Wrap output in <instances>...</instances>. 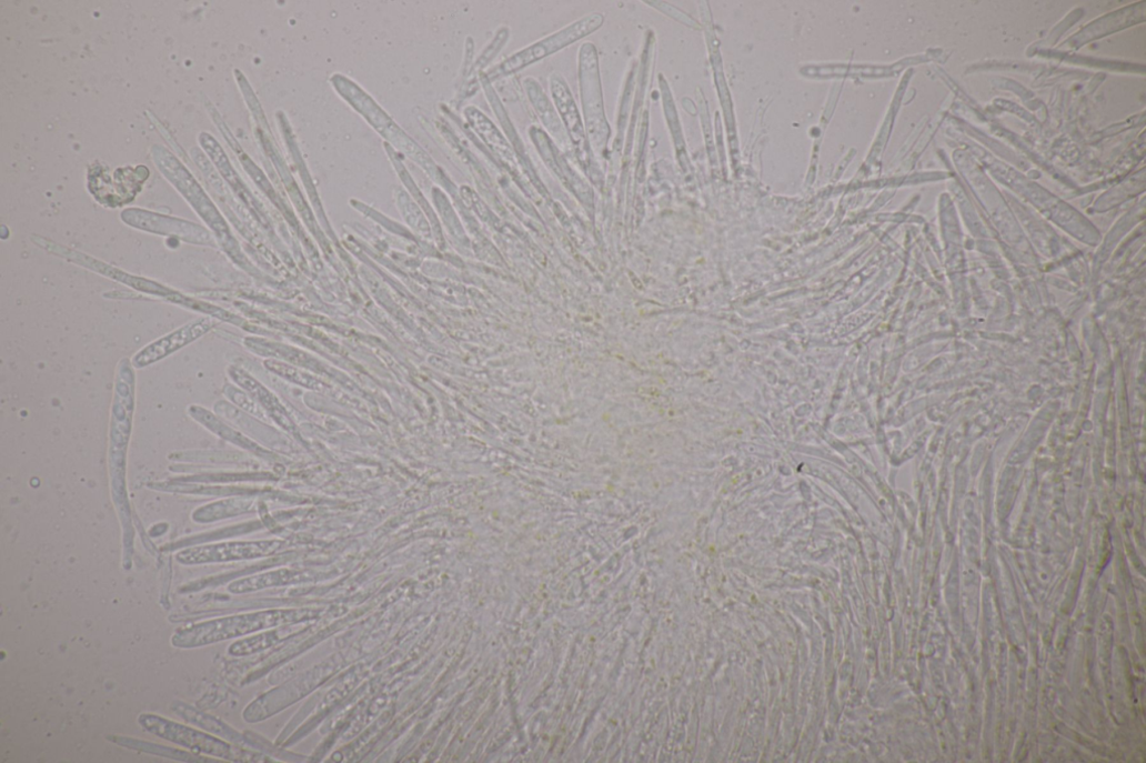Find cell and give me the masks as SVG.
<instances>
[{"instance_id":"6da1fadb","label":"cell","mask_w":1146,"mask_h":763,"mask_svg":"<svg viewBox=\"0 0 1146 763\" xmlns=\"http://www.w3.org/2000/svg\"><path fill=\"white\" fill-rule=\"evenodd\" d=\"M138 723L152 734L191 751L223 759L235 756L234 749L229 743L163 716L143 713L139 715Z\"/></svg>"},{"instance_id":"7a4b0ae2","label":"cell","mask_w":1146,"mask_h":763,"mask_svg":"<svg viewBox=\"0 0 1146 763\" xmlns=\"http://www.w3.org/2000/svg\"><path fill=\"white\" fill-rule=\"evenodd\" d=\"M215 327L211 318H202L143 348L132 359L133 367L142 369L158 363L201 339Z\"/></svg>"},{"instance_id":"3957f363","label":"cell","mask_w":1146,"mask_h":763,"mask_svg":"<svg viewBox=\"0 0 1146 763\" xmlns=\"http://www.w3.org/2000/svg\"><path fill=\"white\" fill-rule=\"evenodd\" d=\"M268 543L232 542L193 546L180 551L177 560L184 565L222 563L251 559L269 552Z\"/></svg>"},{"instance_id":"277c9868","label":"cell","mask_w":1146,"mask_h":763,"mask_svg":"<svg viewBox=\"0 0 1146 763\" xmlns=\"http://www.w3.org/2000/svg\"><path fill=\"white\" fill-rule=\"evenodd\" d=\"M61 249H62V253H58V254H60V255H62V257H64L67 259H70L71 261H73L76 263H79L82 267H86V268L91 269V270H93V271H96L98 273H101L104 277H108V278L113 279L115 281L122 282V283H124V284H127V285H129V287H131V288H133L135 290H139V291H142V292H148V293H151V294H154V295H160V297H163V298H169V297H171L172 294H174L177 292L175 290L169 289V288L164 287L163 284L158 283L155 281H151L149 279H142V278H138V277L124 273V272H122V271H120V270H118V269H115V268H113L111 265H108V264H105V263H103L101 261H98V260H94L92 258L86 257L82 253H78V252H74V251H71V250L67 251L63 248H61Z\"/></svg>"},{"instance_id":"5b68a950","label":"cell","mask_w":1146,"mask_h":763,"mask_svg":"<svg viewBox=\"0 0 1146 763\" xmlns=\"http://www.w3.org/2000/svg\"><path fill=\"white\" fill-rule=\"evenodd\" d=\"M109 739H110V741H113V742H115L119 745H123V746H127V747H130V749H133V750H140V751L150 752L153 749H158L159 751H157L155 754H160V755H163V756H169V757H174V759H180V760H185V761H192V760L197 761L198 760V759H192L194 756H192L189 753H185L184 751L174 750V749H171V747H165V746H161V745L152 744V743H148V742H142V741H139L137 739H129V737H121V736H109Z\"/></svg>"}]
</instances>
